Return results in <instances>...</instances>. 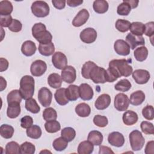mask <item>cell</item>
Returning <instances> with one entry per match:
<instances>
[{
	"label": "cell",
	"mask_w": 154,
	"mask_h": 154,
	"mask_svg": "<svg viewBox=\"0 0 154 154\" xmlns=\"http://www.w3.org/2000/svg\"><path fill=\"white\" fill-rule=\"evenodd\" d=\"M93 144L88 140L81 142L78 147V153L79 154H90L93 152Z\"/></svg>",
	"instance_id": "31"
},
{
	"label": "cell",
	"mask_w": 154,
	"mask_h": 154,
	"mask_svg": "<svg viewBox=\"0 0 154 154\" xmlns=\"http://www.w3.org/2000/svg\"><path fill=\"white\" fill-rule=\"evenodd\" d=\"M5 154H19L20 153V146L16 141H10L5 146Z\"/></svg>",
	"instance_id": "41"
},
{
	"label": "cell",
	"mask_w": 154,
	"mask_h": 154,
	"mask_svg": "<svg viewBox=\"0 0 154 154\" xmlns=\"http://www.w3.org/2000/svg\"><path fill=\"white\" fill-rule=\"evenodd\" d=\"M131 7V8H135L138 7L139 1H135V0H125Z\"/></svg>",
	"instance_id": "62"
},
{
	"label": "cell",
	"mask_w": 154,
	"mask_h": 154,
	"mask_svg": "<svg viewBox=\"0 0 154 154\" xmlns=\"http://www.w3.org/2000/svg\"><path fill=\"white\" fill-rule=\"evenodd\" d=\"M96 64L91 61H88L85 62L81 69V74L82 76L85 78V79H90V73L92 69V68L95 66Z\"/></svg>",
	"instance_id": "48"
},
{
	"label": "cell",
	"mask_w": 154,
	"mask_h": 154,
	"mask_svg": "<svg viewBox=\"0 0 154 154\" xmlns=\"http://www.w3.org/2000/svg\"><path fill=\"white\" fill-rule=\"evenodd\" d=\"M99 153V154H102V153H114V152L109 147L105 146H100Z\"/></svg>",
	"instance_id": "61"
},
{
	"label": "cell",
	"mask_w": 154,
	"mask_h": 154,
	"mask_svg": "<svg viewBox=\"0 0 154 154\" xmlns=\"http://www.w3.org/2000/svg\"><path fill=\"white\" fill-rule=\"evenodd\" d=\"M34 79L31 76L25 75L21 78L19 91L22 99L27 100L32 98L34 93Z\"/></svg>",
	"instance_id": "2"
},
{
	"label": "cell",
	"mask_w": 154,
	"mask_h": 154,
	"mask_svg": "<svg viewBox=\"0 0 154 154\" xmlns=\"http://www.w3.org/2000/svg\"><path fill=\"white\" fill-rule=\"evenodd\" d=\"M131 11V7L125 0H123V2L118 5L117 8V13L120 16H128Z\"/></svg>",
	"instance_id": "46"
},
{
	"label": "cell",
	"mask_w": 154,
	"mask_h": 154,
	"mask_svg": "<svg viewBox=\"0 0 154 154\" xmlns=\"http://www.w3.org/2000/svg\"><path fill=\"white\" fill-rule=\"evenodd\" d=\"M131 33L135 35H143L145 31V25L140 22H134L129 28Z\"/></svg>",
	"instance_id": "32"
},
{
	"label": "cell",
	"mask_w": 154,
	"mask_h": 154,
	"mask_svg": "<svg viewBox=\"0 0 154 154\" xmlns=\"http://www.w3.org/2000/svg\"><path fill=\"white\" fill-rule=\"evenodd\" d=\"M32 14L37 17H45L49 14V6L43 1H35L31 7Z\"/></svg>",
	"instance_id": "4"
},
{
	"label": "cell",
	"mask_w": 154,
	"mask_h": 154,
	"mask_svg": "<svg viewBox=\"0 0 154 154\" xmlns=\"http://www.w3.org/2000/svg\"><path fill=\"white\" fill-rule=\"evenodd\" d=\"M129 60L125 59H115L109 61V67L114 68L121 76H129L133 72V69L129 64Z\"/></svg>",
	"instance_id": "3"
},
{
	"label": "cell",
	"mask_w": 154,
	"mask_h": 154,
	"mask_svg": "<svg viewBox=\"0 0 154 154\" xmlns=\"http://www.w3.org/2000/svg\"><path fill=\"white\" fill-rule=\"evenodd\" d=\"M43 117L46 122L55 120L57 118V111L52 107H48L43 112Z\"/></svg>",
	"instance_id": "45"
},
{
	"label": "cell",
	"mask_w": 154,
	"mask_h": 154,
	"mask_svg": "<svg viewBox=\"0 0 154 154\" xmlns=\"http://www.w3.org/2000/svg\"><path fill=\"white\" fill-rule=\"evenodd\" d=\"M0 80H1V83H0V91H3L7 87V82L6 80L2 77V76H0Z\"/></svg>",
	"instance_id": "63"
},
{
	"label": "cell",
	"mask_w": 154,
	"mask_h": 154,
	"mask_svg": "<svg viewBox=\"0 0 154 154\" xmlns=\"http://www.w3.org/2000/svg\"><path fill=\"white\" fill-rule=\"evenodd\" d=\"M22 28V25L21 22L17 19H13L11 23L8 26L10 31L14 32H18L21 31Z\"/></svg>",
	"instance_id": "54"
},
{
	"label": "cell",
	"mask_w": 154,
	"mask_h": 154,
	"mask_svg": "<svg viewBox=\"0 0 154 154\" xmlns=\"http://www.w3.org/2000/svg\"><path fill=\"white\" fill-rule=\"evenodd\" d=\"M131 147L134 151L140 150L144 146L145 140L141 132L138 130H134L129 135Z\"/></svg>",
	"instance_id": "5"
},
{
	"label": "cell",
	"mask_w": 154,
	"mask_h": 154,
	"mask_svg": "<svg viewBox=\"0 0 154 154\" xmlns=\"http://www.w3.org/2000/svg\"><path fill=\"white\" fill-rule=\"evenodd\" d=\"M93 123L99 128H104L107 126L108 120L106 117L101 115H96L93 118Z\"/></svg>",
	"instance_id": "50"
},
{
	"label": "cell",
	"mask_w": 154,
	"mask_h": 154,
	"mask_svg": "<svg viewBox=\"0 0 154 154\" xmlns=\"http://www.w3.org/2000/svg\"><path fill=\"white\" fill-rule=\"evenodd\" d=\"M141 129L143 133L147 135H150L154 134L153 125L147 121H143L140 125Z\"/></svg>",
	"instance_id": "51"
},
{
	"label": "cell",
	"mask_w": 154,
	"mask_h": 154,
	"mask_svg": "<svg viewBox=\"0 0 154 154\" xmlns=\"http://www.w3.org/2000/svg\"><path fill=\"white\" fill-rule=\"evenodd\" d=\"M126 42L132 50L136 48L138 46H144L145 44L144 38L142 35H135L131 33L127 34L126 37Z\"/></svg>",
	"instance_id": "14"
},
{
	"label": "cell",
	"mask_w": 154,
	"mask_h": 154,
	"mask_svg": "<svg viewBox=\"0 0 154 154\" xmlns=\"http://www.w3.org/2000/svg\"><path fill=\"white\" fill-rule=\"evenodd\" d=\"M47 70L46 63L41 60H37L32 63L30 67V72L34 76L43 75Z\"/></svg>",
	"instance_id": "8"
},
{
	"label": "cell",
	"mask_w": 154,
	"mask_h": 154,
	"mask_svg": "<svg viewBox=\"0 0 154 154\" xmlns=\"http://www.w3.org/2000/svg\"><path fill=\"white\" fill-rule=\"evenodd\" d=\"M66 2L69 7H75L81 5L83 3V1L82 0H67Z\"/></svg>",
	"instance_id": "60"
},
{
	"label": "cell",
	"mask_w": 154,
	"mask_h": 154,
	"mask_svg": "<svg viewBox=\"0 0 154 154\" xmlns=\"http://www.w3.org/2000/svg\"><path fill=\"white\" fill-rule=\"evenodd\" d=\"M142 114L146 119L152 120L154 119V108L153 106L149 105H146L142 110Z\"/></svg>",
	"instance_id": "52"
},
{
	"label": "cell",
	"mask_w": 154,
	"mask_h": 154,
	"mask_svg": "<svg viewBox=\"0 0 154 154\" xmlns=\"http://www.w3.org/2000/svg\"><path fill=\"white\" fill-rule=\"evenodd\" d=\"M90 14L87 10L83 8L81 10L72 20V25L75 27H79L84 25L88 20Z\"/></svg>",
	"instance_id": "16"
},
{
	"label": "cell",
	"mask_w": 154,
	"mask_h": 154,
	"mask_svg": "<svg viewBox=\"0 0 154 154\" xmlns=\"http://www.w3.org/2000/svg\"><path fill=\"white\" fill-rule=\"evenodd\" d=\"M146 36L152 38L154 34V22H149L145 24V31L144 33Z\"/></svg>",
	"instance_id": "55"
},
{
	"label": "cell",
	"mask_w": 154,
	"mask_h": 154,
	"mask_svg": "<svg viewBox=\"0 0 154 154\" xmlns=\"http://www.w3.org/2000/svg\"><path fill=\"white\" fill-rule=\"evenodd\" d=\"M87 140L95 146H100L103 140V137L102 133L98 131H91L89 132Z\"/></svg>",
	"instance_id": "24"
},
{
	"label": "cell",
	"mask_w": 154,
	"mask_h": 154,
	"mask_svg": "<svg viewBox=\"0 0 154 154\" xmlns=\"http://www.w3.org/2000/svg\"><path fill=\"white\" fill-rule=\"evenodd\" d=\"M38 52L39 53L46 57L50 56L54 54L55 52V46L52 42H51L48 44H39L38 46Z\"/></svg>",
	"instance_id": "30"
},
{
	"label": "cell",
	"mask_w": 154,
	"mask_h": 154,
	"mask_svg": "<svg viewBox=\"0 0 154 154\" xmlns=\"http://www.w3.org/2000/svg\"><path fill=\"white\" fill-rule=\"evenodd\" d=\"M13 9V7L10 1L3 0L0 2V16L10 15Z\"/></svg>",
	"instance_id": "34"
},
{
	"label": "cell",
	"mask_w": 154,
	"mask_h": 154,
	"mask_svg": "<svg viewBox=\"0 0 154 154\" xmlns=\"http://www.w3.org/2000/svg\"><path fill=\"white\" fill-rule=\"evenodd\" d=\"M45 128L48 133H55L60 130L61 125L58 121L51 120L45 123Z\"/></svg>",
	"instance_id": "40"
},
{
	"label": "cell",
	"mask_w": 154,
	"mask_h": 154,
	"mask_svg": "<svg viewBox=\"0 0 154 154\" xmlns=\"http://www.w3.org/2000/svg\"><path fill=\"white\" fill-rule=\"evenodd\" d=\"M125 138L122 134L119 132H112L108 135V141L112 146L120 147L125 143Z\"/></svg>",
	"instance_id": "17"
},
{
	"label": "cell",
	"mask_w": 154,
	"mask_h": 154,
	"mask_svg": "<svg viewBox=\"0 0 154 154\" xmlns=\"http://www.w3.org/2000/svg\"><path fill=\"white\" fill-rule=\"evenodd\" d=\"M131 22L125 19H118L116 22V28L121 32H125L129 30Z\"/></svg>",
	"instance_id": "47"
},
{
	"label": "cell",
	"mask_w": 154,
	"mask_h": 154,
	"mask_svg": "<svg viewBox=\"0 0 154 154\" xmlns=\"http://www.w3.org/2000/svg\"><path fill=\"white\" fill-rule=\"evenodd\" d=\"M134 55L137 61L140 62L144 61L148 56V50L144 46L138 47L135 49Z\"/></svg>",
	"instance_id": "33"
},
{
	"label": "cell",
	"mask_w": 154,
	"mask_h": 154,
	"mask_svg": "<svg viewBox=\"0 0 154 154\" xmlns=\"http://www.w3.org/2000/svg\"><path fill=\"white\" fill-rule=\"evenodd\" d=\"M132 87L131 83L127 79H122L120 80L115 85L114 88L120 91L126 92L129 91Z\"/></svg>",
	"instance_id": "43"
},
{
	"label": "cell",
	"mask_w": 154,
	"mask_h": 154,
	"mask_svg": "<svg viewBox=\"0 0 154 154\" xmlns=\"http://www.w3.org/2000/svg\"><path fill=\"white\" fill-rule=\"evenodd\" d=\"M114 49L115 52L120 55L126 56L130 54V47L125 40L122 39L117 40L114 42Z\"/></svg>",
	"instance_id": "15"
},
{
	"label": "cell",
	"mask_w": 154,
	"mask_h": 154,
	"mask_svg": "<svg viewBox=\"0 0 154 154\" xmlns=\"http://www.w3.org/2000/svg\"><path fill=\"white\" fill-rule=\"evenodd\" d=\"M21 108L20 104H13L8 105L7 116L10 119H16L20 114Z\"/></svg>",
	"instance_id": "35"
},
{
	"label": "cell",
	"mask_w": 154,
	"mask_h": 154,
	"mask_svg": "<svg viewBox=\"0 0 154 154\" xmlns=\"http://www.w3.org/2000/svg\"><path fill=\"white\" fill-rule=\"evenodd\" d=\"M120 77V75L114 68L112 67H109L107 69V70H106V73H105L106 82H113Z\"/></svg>",
	"instance_id": "44"
},
{
	"label": "cell",
	"mask_w": 154,
	"mask_h": 154,
	"mask_svg": "<svg viewBox=\"0 0 154 154\" xmlns=\"http://www.w3.org/2000/svg\"><path fill=\"white\" fill-rule=\"evenodd\" d=\"M52 63L56 69L63 70L67 66V58L63 52L57 51L52 55Z\"/></svg>",
	"instance_id": "10"
},
{
	"label": "cell",
	"mask_w": 154,
	"mask_h": 154,
	"mask_svg": "<svg viewBox=\"0 0 154 154\" xmlns=\"http://www.w3.org/2000/svg\"><path fill=\"white\" fill-rule=\"evenodd\" d=\"M8 61L7 60L4 58H0V72L5 71L8 67Z\"/></svg>",
	"instance_id": "59"
},
{
	"label": "cell",
	"mask_w": 154,
	"mask_h": 154,
	"mask_svg": "<svg viewBox=\"0 0 154 154\" xmlns=\"http://www.w3.org/2000/svg\"><path fill=\"white\" fill-rule=\"evenodd\" d=\"M132 78L138 84H146L150 79L149 72L144 69H137L132 72Z\"/></svg>",
	"instance_id": "12"
},
{
	"label": "cell",
	"mask_w": 154,
	"mask_h": 154,
	"mask_svg": "<svg viewBox=\"0 0 154 154\" xmlns=\"http://www.w3.org/2000/svg\"><path fill=\"white\" fill-rule=\"evenodd\" d=\"M138 119V114L131 110L125 111L122 117L123 123L127 126H132L135 124L137 122Z\"/></svg>",
	"instance_id": "21"
},
{
	"label": "cell",
	"mask_w": 154,
	"mask_h": 154,
	"mask_svg": "<svg viewBox=\"0 0 154 154\" xmlns=\"http://www.w3.org/2000/svg\"><path fill=\"white\" fill-rule=\"evenodd\" d=\"M111 103V97L108 94L100 95L94 102V106L99 110H103L107 108Z\"/></svg>",
	"instance_id": "19"
},
{
	"label": "cell",
	"mask_w": 154,
	"mask_h": 154,
	"mask_svg": "<svg viewBox=\"0 0 154 154\" xmlns=\"http://www.w3.org/2000/svg\"><path fill=\"white\" fill-rule=\"evenodd\" d=\"M32 34L40 44L45 45L52 42V34L49 31L46 30L45 25L41 22L36 23L32 26Z\"/></svg>",
	"instance_id": "1"
},
{
	"label": "cell",
	"mask_w": 154,
	"mask_h": 154,
	"mask_svg": "<svg viewBox=\"0 0 154 154\" xmlns=\"http://www.w3.org/2000/svg\"><path fill=\"white\" fill-rule=\"evenodd\" d=\"M145 94L141 90H137L131 94L129 103L134 106L141 105L145 100Z\"/></svg>",
	"instance_id": "22"
},
{
	"label": "cell",
	"mask_w": 154,
	"mask_h": 154,
	"mask_svg": "<svg viewBox=\"0 0 154 154\" xmlns=\"http://www.w3.org/2000/svg\"><path fill=\"white\" fill-rule=\"evenodd\" d=\"M66 94L69 100H76L79 97V86L73 84L70 85L67 88H66Z\"/></svg>",
	"instance_id": "23"
},
{
	"label": "cell",
	"mask_w": 154,
	"mask_h": 154,
	"mask_svg": "<svg viewBox=\"0 0 154 154\" xmlns=\"http://www.w3.org/2000/svg\"><path fill=\"white\" fill-rule=\"evenodd\" d=\"M22 97L19 90H13L11 91L7 96L8 105L13 104H20Z\"/></svg>",
	"instance_id": "25"
},
{
	"label": "cell",
	"mask_w": 154,
	"mask_h": 154,
	"mask_svg": "<svg viewBox=\"0 0 154 154\" xmlns=\"http://www.w3.org/2000/svg\"><path fill=\"white\" fill-rule=\"evenodd\" d=\"M61 135L68 142H70L75 138L76 131L73 128L71 127H66L61 130Z\"/></svg>",
	"instance_id": "39"
},
{
	"label": "cell",
	"mask_w": 154,
	"mask_h": 154,
	"mask_svg": "<svg viewBox=\"0 0 154 154\" xmlns=\"http://www.w3.org/2000/svg\"><path fill=\"white\" fill-rule=\"evenodd\" d=\"M36 49L37 48L35 43L31 40H26L24 42L21 47L22 53L26 57L33 55L35 54Z\"/></svg>",
	"instance_id": "20"
},
{
	"label": "cell",
	"mask_w": 154,
	"mask_h": 154,
	"mask_svg": "<svg viewBox=\"0 0 154 154\" xmlns=\"http://www.w3.org/2000/svg\"><path fill=\"white\" fill-rule=\"evenodd\" d=\"M93 7L96 13L98 14H103L108 11L109 5L106 1L96 0L93 2Z\"/></svg>",
	"instance_id": "27"
},
{
	"label": "cell",
	"mask_w": 154,
	"mask_h": 154,
	"mask_svg": "<svg viewBox=\"0 0 154 154\" xmlns=\"http://www.w3.org/2000/svg\"><path fill=\"white\" fill-rule=\"evenodd\" d=\"M26 133L28 137L32 139H38L41 137L42 131L39 126L34 125L26 129Z\"/></svg>",
	"instance_id": "36"
},
{
	"label": "cell",
	"mask_w": 154,
	"mask_h": 154,
	"mask_svg": "<svg viewBox=\"0 0 154 154\" xmlns=\"http://www.w3.org/2000/svg\"><path fill=\"white\" fill-rule=\"evenodd\" d=\"M79 97L84 100H90L93 97V90L91 87L87 84L82 83L79 86Z\"/></svg>",
	"instance_id": "18"
},
{
	"label": "cell",
	"mask_w": 154,
	"mask_h": 154,
	"mask_svg": "<svg viewBox=\"0 0 154 154\" xmlns=\"http://www.w3.org/2000/svg\"><path fill=\"white\" fill-rule=\"evenodd\" d=\"M66 1L64 0H52V3L55 8L58 10H61L66 6Z\"/></svg>",
	"instance_id": "57"
},
{
	"label": "cell",
	"mask_w": 154,
	"mask_h": 154,
	"mask_svg": "<svg viewBox=\"0 0 154 154\" xmlns=\"http://www.w3.org/2000/svg\"><path fill=\"white\" fill-rule=\"evenodd\" d=\"M14 129L13 126L7 124H3L0 127V134L5 139L11 138L14 134Z\"/></svg>",
	"instance_id": "38"
},
{
	"label": "cell",
	"mask_w": 154,
	"mask_h": 154,
	"mask_svg": "<svg viewBox=\"0 0 154 154\" xmlns=\"http://www.w3.org/2000/svg\"><path fill=\"white\" fill-rule=\"evenodd\" d=\"M25 107L26 110L31 112L32 114H37L40 110V107L37 103L36 100L33 98H30L26 100L25 103Z\"/></svg>",
	"instance_id": "37"
},
{
	"label": "cell",
	"mask_w": 154,
	"mask_h": 154,
	"mask_svg": "<svg viewBox=\"0 0 154 154\" xmlns=\"http://www.w3.org/2000/svg\"><path fill=\"white\" fill-rule=\"evenodd\" d=\"M114 105L115 108L119 111H126L129 105L128 96L124 93H119L114 97Z\"/></svg>",
	"instance_id": "7"
},
{
	"label": "cell",
	"mask_w": 154,
	"mask_h": 154,
	"mask_svg": "<svg viewBox=\"0 0 154 154\" xmlns=\"http://www.w3.org/2000/svg\"><path fill=\"white\" fill-rule=\"evenodd\" d=\"M75 112L76 114L81 117H88L91 112L90 106L85 103H80L75 107Z\"/></svg>",
	"instance_id": "29"
},
{
	"label": "cell",
	"mask_w": 154,
	"mask_h": 154,
	"mask_svg": "<svg viewBox=\"0 0 154 154\" xmlns=\"http://www.w3.org/2000/svg\"><path fill=\"white\" fill-rule=\"evenodd\" d=\"M33 124V119L29 116H25L20 119V126L22 128L28 129Z\"/></svg>",
	"instance_id": "53"
},
{
	"label": "cell",
	"mask_w": 154,
	"mask_h": 154,
	"mask_svg": "<svg viewBox=\"0 0 154 154\" xmlns=\"http://www.w3.org/2000/svg\"><path fill=\"white\" fill-rule=\"evenodd\" d=\"M35 151V146L30 142L25 141L20 145V153L22 154H34Z\"/></svg>",
	"instance_id": "49"
},
{
	"label": "cell",
	"mask_w": 154,
	"mask_h": 154,
	"mask_svg": "<svg viewBox=\"0 0 154 154\" xmlns=\"http://www.w3.org/2000/svg\"><path fill=\"white\" fill-rule=\"evenodd\" d=\"M146 154H153L154 153V141L153 140L148 141L144 150Z\"/></svg>",
	"instance_id": "58"
},
{
	"label": "cell",
	"mask_w": 154,
	"mask_h": 154,
	"mask_svg": "<svg viewBox=\"0 0 154 154\" xmlns=\"http://www.w3.org/2000/svg\"><path fill=\"white\" fill-rule=\"evenodd\" d=\"M52 99V94L46 87L41 88L38 92V99L40 104L44 107L50 106Z\"/></svg>",
	"instance_id": "9"
},
{
	"label": "cell",
	"mask_w": 154,
	"mask_h": 154,
	"mask_svg": "<svg viewBox=\"0 0 154 154\" xmlns=\"http://www.w3.org/2000/svg\"><path fill=\"white\" fill-rule=\"evenodd\" d=\"M68 146V141L62 137H58L54 140L52 143V146L56 151H63L66 149Z\"/></svg>",
	"instance_id": "42"
},
{
	"label": "cell",
	"mask_w": 154,
	"mask_h": 154,
	"mask_svg": "<svg viewBox=\"0 0 154 154\" xmlns=\"http://www.w3.org/2000/svg\"><path fill=\"white\" fill-rule=\"evenodd\" d=\"M61 76L63 81L66 83L72 84L76 78V69L72 66H67L62 70Z\"/></svg>",
	"instance_id": "13"
},
{
	"label": "cell",
	"mask_w": 154,
	"mask_h": 154,
	"mask_svg": "<svg viewBox=\"0 0 154 154\" xmlns=\"http://www.w3.org/2000/svg\"><path fill=\"white\" fill-rule=\"evenodd\" d=\"M56 102L60 105H65L69 103V100L66 97V88H60L57 89L54 94Z\"/></svg>",
	"instance_id": "28"
},
{
	"label": "cell",
	"mask_w": 154,
	"mask_h": 154,
	"mask_svg": "<svg viewBox=\"0 0 154 154\" xmlns=\"http://www.w3.org/2000/svg\"><path fill=\"white\" fill-rule=\"evenodd\" d=\"M106 70L101 67L96 65L94 66L89 75L90 79L96 84H104L106 82L105 79Z\"/></svg>",
	"instance_id": "6"
},
{
	"label": "cell",
	"mask_w": 154,
	"mask_h": 154,
	"mask_svg": "<svg viewBox=\"0 0 154 154\" xmlns=\"http://www.w3.org/2000/svg\"><path fill=\"white\" fill-rule=\"evenodd\" d=\"M97 32L93 28H87L80 32V38L85 43H92L97 38Z\"/></svg>",
	"instance_id": "11"
},
{
	"label": "cell",
	"mask_w": 154,
	"mask_h": 154,
	"mask_svg": "<svg viewBox=\"0 0 154 154\" xmlns=\"http://www.w3.org/2000/svg\"><path fill=\"white\" fill-rule=\"evenodd\" d=\"M62 82L63 79L61 76L56 73L50 74L48 78V84L53 88H60L61 86Z\"/></svg>",
	"instance_id": "26"
},
{
	"label": "cell",
	"mask_w": 154,
	"mask_h": 154,
	"mask_svg": "<svg viewBox=\"0 0 154 154\" xmlns=\"http://www.w3.org/2000/svg\"><path fill=\"white\" fill-rule=\"evenodd\" d=\"M13 19L11 15L0 16V24L1 27H8L10 25Z\"/></svg>",
	"instance_id": "56"
}]
</instances>
